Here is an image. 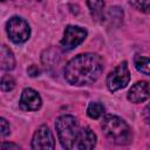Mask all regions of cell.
Returning a JSON list of instances; mask_svg holds the SVG:
<instances>
[{
	"instance_id": "obj_15",
	"label": "cell",
	"mask_w": 150,
	"mask_h": 150,
	"mask_svg": "<svg viewBox=\"0 0 150 150\" xmlns=\"http://www.w3.org/2000/svg\"><path fill=\"white\" fill-rule=\"evenodd\" d=\"M129 2L136 11L150 14V0H129Z\"/></svg>"
},
{
	"instance_id": "obj_12",
	"label": "cell",
	"mask_w": 150,
	"mask_h": 150,
	"mask_svg": "<svg viewBox=\"0 0 150 150\" xmlns=\"http://www.w3.org/2000/svg\"><path fill=\"white\" fill-rule=\"evenodd\" d=\"M86 1L93 20L95 21L104 20V1L103 0H86Z\"/></svg>"
},
{
	"instance_id": "obj_9",
	"label": "cell",
	"mask_w": 150,
	"mask_h": 150,
	"mask_svg": "<svg viewBox=\"0 0 150 150\" xmlns=\"http://www.w3.org/2000/svg\"><path fill=\"white\" fill-rule=\"evenodd\" d=\"M128 100L131 103H142L150 98V83L146 81L136 82L128 91Z\"/></svg>"
},
{
	"instance_id": "obj_10",
	"label": "cell",
	"mask_w": 150,
	"mask_h": 150,
	"mask_svg": "<svg viewBox=\"0 0 150 150\" xmlns=\"http://www.w3.org/2000/svg\"><path fill=\"white\" fill-rule=\"evenodd\" d=\"M96 135L94 134V131L88 128V127H83L80 129V134L77 137V141L75 143V148L74 150H89L93 149L96 145Z\"/></svg>"
},
{
	"instance_id": "obj_8",
	"label": "cell",
	"mask_w": 150,
	"mask_h": 150,
	"mask_svg": "<svg viewBox=\"0 0 150 150\" xmlns=\"http://www.w3.org/2000/svg\"><path fill=\"white\" fill-rule=\"evenodd\" d=\"M20 108L26 111H35L41 108L42 100L39 93L32 88H25L20 97Z\"/></svg>"
},
{
	"instance_id": "obj_19",
	"label": "cell",
	"mask_w": 150,
	"mask_h": 150,
	"mask_svg": "<svg viewBox=\"0 0 150 150\" xmlns=\"http://www.w3.org/2000/svg\"><path fill=\"white\" fill-rule=\"evenodd\" d=\"M21 146L19 144H15V143H8V142H4L1 144V149L2 150H19Z\"/></svg>"
},
{
	"instance_id": "obj_4",
	"label": "cell",
	"mask_w": 150,
	"mask_h": 150,
	"mask_svg": "<svg viewBox=\"0 0 150 150\" xmlns=\"http://www.w3.org/2000/svg\"><path fill=\"white\" fill-rule=\"evenodd\" d=\"M6 32L14 43H23L30 36V27L21 16H12L6 23Z\"/></svg>"
},
{
	"instance_id": "obj_3",
	"label": "cell",
	"mask_w": 150,
	"mask_h": 150,
	"mask_svg": "<svg viewBox=\"0 0 150 150\" xmlns=\"http://www.w3.org/2000/svg\"><path fill=\"white\" fill-rule=\"evenodd\" d=\"M55 129L61 146L67 150H74L81 129L77 120L73 115H62L56 118Z\"/></svg>"
},
{
	"instance_id": "obj_2",
	"label": "cell",
	"mask_w": 150,
	"mask_h": 150,
	"mask_svg": "<svg viewBox=\"0 0 150 150\" xmlns=\"http://www.w3.org/2000/svg\"><path fill=\"white\" fill-rule=\"evenodd\" d=\"M101 128L105 137L117 145L129 144L132 139L131 128L124 120L116 115H104Z\"/></svg>"
},
{
	"instance_id": "obj_18",
	"label": "cell",
	"mask_w": 150,
	"mask_h": 150,
	"mask_svg": "<svg viewBox=\"0 0 150 150\" xmlns=\"http://www.w3.org/2000/svg\"><path fill=\"white\" fill-rule=\"evenodd\" d=\"M27 73H28V75H29L30 77H36V76L40 75L41 70H40V68H39L36 64H30V66L27 68Z\"/></svg>"
},
{
	"instance_id": "obj_14",
	"label": "cell",
	"mask_w": 150,
	"mask_h": 150,
	"mask_svg": "<svg viewBox=\"0 0 150 150\" xmlns=\"http://www.w3.org/2000/svg\"><path fill=\"white\" fill-rule=\"evenodd\" d=\"M105 114V109L103 107L102 103L100 102H90L88 108H87V115L93 118V120H97L100 117H102Z\"/></svg>"
},
{
	"instance_id": "obj_5",
	"label": "cell",
	"mask_w": 150,
	"mask_h": 150,
	"mask_svg": "<svg viewBox=\"0 0 150 150\" xmlns=\"http://www.w3.org/2000/svg\"><path fill=\"white\" fill-rule=\"evenodd\" d=\"M130 81V70L128 63L123 61L115 69H112L107 76V87L110 93H116L127 87Z\"/></svg>"
},
{
	"instance_id": "obj_7",
	"label": "cell",
	"mask_w": 150,
	"mask_h": 150,
	"mask_svg": "<svg viewBox=\"0 0 150 150\" xmlns=\"http://www.w3.org/2000/svg\"><path fill=\"white\" fill-rule=\"evenodd\" d=\"M55 139L53 132L47 125L39 127L32 138V149H54Z\"/></svg>"
},
{
	"instance_id": "obj_11",
	"label": "cell",
	"mask_w": 150,
	"mask_h": 150,
	"mask_svg": "<svg viewBox=\"0 0 150 150\" xmlns=\"http://www.w3.org/2000/svg\"><path fill=\"white\" fill-rule=\"evenodd\" d=\"M0 66H1V69L5 71H9L15 67L14 54L6 45H2L0 49Z\"/></svg>"
},
{
	"instance_id": "obj_6",
	"label": "cell",
	"mask_w": 150,
	"mask_h": 150,
	"mask_svg": "<svg viewBox=\"0 0 150 150\" xmlns=\"http://www.w3.org/2000/svg\"><path fill=\"white\" fill-rule=\"evenodd\" d=\"M87 30L82 27L68 25L63 32V36L60 41V46L63 50H71L80 46L87 38Z\"/></svg>"
},
{
	"instance_id": "obj_16",
	"label": "cell",
	"mask_w": 150,
	"mask_h": 150,
	"mask_svg": "<svg viewBox=\"0 0 150 150\" xmlns=\"http://www.w3.org/2000/svg\"><path fill=\"white\" fill-rule=\"evenodd\" d=\"M1 90L2 91H11L14 89L15 87V80L11 76V75H4L1 77V83H0Z\"/></svg>"
},
{
	"instance_id": "obj_20",
	"label": "cell",
	"mask_w": 150,
	"mask_h": 150,
	"mask_svg": "<svg viewBox=\"0 0 150 150\" xmlns=\"http://www.w3.org/2000/svg\"><path fill=\"white\" fill-rule=\"evenodd\" d=\"M143 120L146 124L150 125V102L145 105V108L143 110Z\"/></svg>"
},
{
	"instance_id": "obj_1",
	"label": "cell",
	"mask_w": 150,
	"mask_h": 150,
	"mask_svg": "<svg viewBox=\"0 0 150 150\" xmlns=\"http://www.w3.org/2000/svg\"><path fill=\"white\" fill-rule=\"evenodd\" d=\"M104 69L102 57L95 53L79 54L64 67L66 81L76 87L89 86L97 81Z\"/></svg>"
},
{
	"instance_id": "obj_13",
	"label": "cell",
	"mask_w": 150,
	"mask_h": 150,
	"mask_svg": "<svg viewBox=\"0 0 150 150\" xmlns=\"http://www.w3.org/2000/svg\"><path fill=\"white\" fill-rule=\"evenodd\" d=\"M134 64H135V68L139 73L150 76V59L149 57L142 56V55H136L134 57Z\"/></svg>"
},
{
	"instance_id": "obj_17",
	"label": "cell",
	"mask_w": 150,
	"mask_h": 150,
	"mask_svg": "<svg viewBox=\"0 0 150 150\" xmlns=\"http://www.w3.org/2000/svg\"><path fill=\"white\" fill-rule=\"evenodd\" d=\"M0 129H1V136H7L9 132H11V127H9V123L7 122L6 118L1 117L0 118Z\"/></svg>"
}]
</instances>
